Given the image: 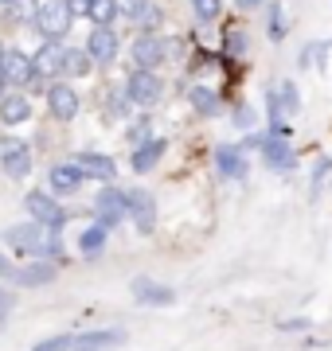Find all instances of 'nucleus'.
Here are the masks:
<instances>
[{
    "label": "nucleus",
    "instance_id": "f257e3e1",
    "mask_svg": "<svg viewBox=\"0 0 332 351\" xmlns=\"http://www.w3.org/2000/svg\"><path fill=\"white\" fill-rule=\"evenodd\" d=\"M0 242H4L12 254H24V258H51V262H63V258H67L63 234L51 230V226H39L36 219L4 226V239H0Z\"/></svg>",
    "mask_w": 332,
    "mask_h": 351
},
{
    "label": "nucleus",
    "instance_id": "f03ea898",
    "mask_svg": "<svg viewBox=\"0 0 332 351\" xmlns=\"http://www.w3.org/2000/svg\"><path fill=\"white\" fill-rule=\"evenodd\" d=\"M27 24H32V32L39 39H63L71 32V24H75V16H71V8L63 0H39V4H32Z\"/></svg>",
    "mask_w": 332,
    "mask_h": 351
},
{
    "label": "nucleus",
    "instance_id": "7ed1b4c3",
    "mask_svg": "<svg viewBox=\"0 0 332 351\" xmlns=\"http://www.w3.org/2000/svg\"><path fill=\"white\" fill-rule=\"evenodd\" d=\"M24 211H27V219H36L39 226H51V230H63L67 219H71V211L59 203V195H51L47 188H32L27 191L24 195Z\"/></svg>",
    "mask_w": 332,
    "mask_h": 351
},
{
    "label": "nucleus",
    "instance_id": "20e7f679",
    "mask_svg": "<svg viewBox=\"0 0 332 351\" xmlns=\"http://www.w3.org/2000/svg\"><path fill=\"white\" fill-rule=\"evenodd\" d=\"M121 90L129 94V101H133V106L149 110V106H156V101L165 98V78L156 75V71L129 66V75H126V82H121Z\"/></svg>",
    "mask_w": 332,
    "mask_h": 351
},
{
    "label": "nucleus",
    "instance_id": "39448f33",
    "mask_svg": "<svg viewBox=\"0 0 332 351\" xmlns=\"http://www.w3.org/2000/svg\"><path fill=\"white\" fill-rule=\"evenodd\" d=\"M0 71H4V78H8V86H20V90H43L39 82L43 78L36 75V66H32V55L20 47H4V55H0Z\"/></svg>",
    "mask_w": 332,
    "mask_h": 351
},
{
    "label": "nucleus",
    "instance_id": "423d86ee",
    "mask_svg": "<svg viewBox=\"0 0 332 351\" xmlns=\"http://www.w3.org/2000/svg\"><path fill=\"white\" fill-rule=\"evenodd\" d=\"M165 59H168V39H161V32H141L129 43V63L141 66V71H156Z\"/></svg>",
    "mask_w": 332,
    "mask_h": 351
},
{
    "label": "nucleus",
    "instance_id": "0eeeda50",
    "mask_svg": "<svg viewBox=\"0 0 332 351\" xmlns=\"http://www.w3.org/2000/svg\"><path fill=\"white\" fill-rule=\"evenodd\" d=\"M94 219H98L106 230L129 223L126 219V191L117 188V184H102V188H98V195H94Z\"/></svg>",
    "mask_w": 332,
    "mask_h": 351
},
{
    "label": "nucleus",
    "instance_id": "6e6552de",
    "mask_svg": "<svg viewBox=\"0 0 332 351\" xmlns=\"http://www.w3.org/2000/svg\"><path fill=\"white\" fill-rule=\"evenodd\" d=\"M126 219L137 226L141 234H153L156 230V195L145 188H129L126 191Z\"/></svg>",
    "mask_w": 332,
    "mask_h": 351
},
{
    "label": "nucleus",
    "instance_id": "1a4fd4ad",
    "mask_svg": "<svg viewBox=\"0 0 332 351\" xmlns=\"http://www.w3.org/2000/svg\"><path fill=\"white\" fill-rule=\"evenodd\" d=\"M78 110H82V98L71 86V78H59V82L47 86V113H51L55 121H75Z\"/></svg>",
    "mask_w": 332,
    "mask_h": 351
},
{
    "label": "nucleus",
    "instance_id": "9d476101",
    "mask_svg": "<svg viewBox=\"0 0 332 351\" xmlns=\"http://www.w3.org/2000/svg\"><path fill=\"white\" fill-rule=\"evenodd\" d=\"M55 277H59V262H51V258H32L27 265H12L8 281L20 289H43V285H51Z\"/></svg>",
    "mask_w": 332,
    "mask_h": 351
},
{
    "label": "nucleus",
    "instance_id": "9b49d317",
    "mask_svg": "<svg viewBox=\"0 0 332 351\" xmlns=\"http://www.w3.org/2000/svg\"><path fill=\"white\" fill-rule=\"evenodd\" d=\"M86 55L94 59V66H114L117 63V55H121V39H117L114 27H90V36H86Z\"/></svg>",
    "mask_w": 332,
    "mask_h": 351
},
{
    "label": "nucleus",
    "instance_id": "f8f14e48",
    "mask_svg": "<svg viewBox=\"0 0 332 351\" xmlns=\"http://www.w3.org/2000/svg\"><path fill=\"white\" fill-rule=\"evenodd\" d=\"M0 168H4V176H12V180L32 176V149H27L24 141L4 137L0 141Z\"/></svg>",
    "mask_w": 332,
    "mask_h": 351
},
{
    "label": "nucleus",
    "instance_id": "ddd939ff",
    "mask_svg": "<svg viewBox=\"0 0 332 351\" xmlns=\"http://www.w3.org/2000/svg\"><path fill=\"white\" fill-rule=\"evenodd\" d=\"M129 293H133V301L145 304V308H165V304H176V289L161 285V281H153V277H133Z\"/></svg>",
    "mask_w": 332,
    "mask_h": 351
},
{
    "label": "nucleus",
    "instance_id": "4468645a",
    "mask_svg": "<svg viewBox=\"0 0 332 351\" xmlns=\"http://www.w3.org/2000/svg\"><path fill=\"white\" fill-rule=\"evenodd\" d=\"M63 51L67 43L63 39H43L32 55V66H36L39 78H63Z\"/></svg>",
    "mask_w": 332,
    "mask_h": 351
},
{
    "label": "nucleus",
    "instance_id": "2eb2a0df",
    "mask_svg": "<svg viewBox=\"0 0 332 351\" xmlns=\"http://www.w3.org/2000/svg\"><path fill=\"white\" fill-rule=\"evenodd\" d=\"M126 343L121 328H94V332H78L71 339V351H117Z\"/></svg>",
    "mask_w": 332,
    "mask_h": 351
},
{
    "label": "nucleus",
    "instance_id": "dca6fc26",
    "mask_svg": "<svg viewBox=\"0 0 332 351\" xmlns=\"http://www.w3.org/2000/svg\"><path fill=\"white\" fill-rule=\"evenodd\" d=\"M258 152H262L266 168H274V172H294L297 168V152L289 149V137H274V133H266Z\"/></svg>",
    "mask_w": 332,
    "mask_h": 351
},
{
    "label": "nucleus",
    "instance_id": "f3484780",
    "mask_svg": "<svg viewBox=\"0 0 332 351\" xmlns=\"http://www.w3.org/2000/svg\"><path fill=\"white\" fill-rule=\"evenodd\" d=\"M82 168H78L75 160H59L51 164V172H47V191L51 195H75L78 188H82Z\"/></svg>",
    "mask_w": 332,
    "mask_h": 351
},
{
    "label": "nucleus",
    "instance_id": "a211bd4d",
    "mask_svg": "<svg viewBox=\"0 0 332 351\" xmlns=\"http://www.w3.org/2000/svg\"><path fill=\"white\" fill-rule=\"evenodd\" d=\"M165 149H168V141L165 137H149V141H141V145H133L129 149V168L137 176H149L161 164V156H165Z\"/></svg>",
    "mask_w": 332,
    "mask_h": 351
},
{
    "label": "nucleus",
    "instance_id": "6ab92c4d",
    "mask_svg": "<svg viewBox=\"0 0 332 351\" xmlns=\"http://www.w3.org/2000/svg\"><path fill=\"white\" fill-rule=\"evenodd\" d=\"M75 164L82 168L86 180H98V184H114L117 180V164H114V156H106V152H78Z\"/></svg>",
    "mask_w": 332,
    "mask_h": 351
},
{
    "label": "nucleus",
    "instance_id": "aec40b11",
    "mask_svg": "<svg viewBox=\"0 0 332 351\" xmlns=\"http://www.w3.org/2000/svg\"><path fill=\"white\" fill-rule=\"evenodd\" d=\"M215 168L223 180H243L246 176V156L239 145H219L215 149Z\"/></svg>",
    "mask_w": 332,
    "mask_h": 351
},
{
    "label": "nucleus",
    "instance_id": "412c9836",
    "mask_svg": "<svg viewBox=\"0 0 332 351\" xmlns=\"http://www.w3.org/2000/svg\"><path fill=\"white\" fill-rule=\"evenodd\" d=\"M32 121V101L24 94H4L0 98V125H24Z\"/></svg>",
    "mask_w": 332,
    "mask_h": 351
},
{
    "label": "nucleus",
    "instance_id": "4be33fe9",
    "mask_svg": "<svg viewBox=\"0 0 332 351\" xmlns=\"http://www.w3.org/2000/svg\"><path fill=\"white\" fill-rule=\"evenodd\" d=\"M106 242H110V230L94 219V223L78 234V254H82V258H98V254L106 250Z\"/></svg>",
    "mask_w": 332,
    "mask_h": 351
},
{
    "label": "nucleus",
    "instance_id": "5701e85b",
    "mask_svg": "<svg viewBox=\"0 0 332 351\" xmlns=\"http://www.w3.org/2000/svg\"><path fill=\"white\" fill-rule=\"evenodd\" d=\"M188 106H192L200 117H215L223 101H219V94L211 86H188Z\"/></svg>",
    "mask_w": 332,
    "mask_h": 351
},
{
    "label": "nucleus",
    "instance_id": "b1692460",
    "mask_svg": "<svg viewBox=\"0 0 332 351\" xmlns=\"http://www.w3.org/2000/svg\"><path fill=\"white\" fill-rule=\"evenodd\" d=\"M94 71V59L86 55V47H67L63 51V78H86Z\"/></svg>",
    "mask_w": 332,
    "mask_h": 351
},
{
    "label": "nucleus",
    "instance_id": "393cba45",
    "mask_svg": "<svg viewBox=\"0 0 332 351\" xmlns=\"http://www.w3.org/2000/svg\"><path fill=\"white\" fill-rule=\"evenodd\" d=\"M129 24L141 27V32H161V24H165V12H161V4L145 0L137 12H133V20H129Z\"/></svg>",
    "mask_w": 332,
    "mask_h": 351
},
{
    "label": "nucleus",
    "instance_id": "a878e982",
    "mask_svg": "<svg viewBox=\"0 0 332 351\" xmlns=\"http://www.w3.org/2000/svg\"><path fill=\"white\" fill-rule=\"evenodd\" d=\"M86 20L98 27H114L117 24V0H90Z\"/></svg>",
    "mask_w": 332,
    "mask_h": 351
},
{
    "label": "nucleus",
    "instance_id": "bb28decb",
    "mask_svg": "<svg viewBox=\"0 0 332 351\" xmlns=\"http://www.w3.org/2000/svg\"><path fill=\"white\" fill-rule=\"evenodd\" d=\"M266 20H270V39H274V43H281V39H285V8H281L278 0H266Z\"/></svg>",
    "mask_w": 332,
    "mask_h": 351
},
{
    "label": "nucleus",
    "instance_id": "cd10ccee",
    "mask_svg": "<svg viewBox=\"0 0 332 351\" xmlns=\"http://www.w3.org/2000/svg\"><path fill=\"white\" fill-rule=\"evenodd\" d=\"M149 137H153V117H149V113H141V117H133V121L126 125L129 149H133V145H141V141H149Z\"/></svg>",
    "mask_w": 332,
    "mask_h": 351
},
{
    "label": "nucleus",
    "instance_id": "c85d7f7f",
    "mask_svg": "<svg viewBox=\"0 0 332 351\" xmlns=\"http://www.w3.org/2000/svg\"><path fill=\"white\" fill-rule=\"evenodd\" d=\"M129 106H133V101H129L126 90L110 86V94H106V113H110V117H129Z\"/></svg>",
    "mask_w": 332,
    "mask_h": 351
},
{
    "label": "nucleus",
    "instance_id": "c756f323",
    "mask_svg": "<svg viewBox=\"0 0 332 351\" xmlns=\"http://www.w3.org/2000/svg\"><path fill=\"white\" fill-rule=\"evenodd\" d=\"M192 16L200 24H215L223 16V0H192Z\"/></svg>",
    "mask_w": 332,
    "mask_h": 351
},
{
    "label": "nucleus",
    "instance_id": "7c9ffc66",
    "mask_svg": "<svg viewBox=\"0 0 332 351\" xmlns=\"http://www.w3.org/2000/svg\"><path fill=\"white\" fill-rule=\"evenodd\" d=\"M278 98L281 106H285V117H294V113H301V94H297V82H278Z\"/></svg>",
    "mask_w": 332,
    "mask_h": 351
},
{
    "label": "nucleus",
    "instance_id": "2f4dec72",
    "mask_svg": "<svg viewBox=\"0 0 332 351\" xmlns=\"http://www.w3.org/2000/svg\"><path fill=\"white\" fill-rule=\"evenodd\" d=\"M324 55H329V39L305 43V51H301V66H324Z\"/></svg>",
    "mask_w": 332,
    "mask_h": 351
},
{
    "label": "nucleus",
    "instance_id": "473e14b6",
    "mask_svg": "<svg viewBox=\"0 0 332 351\" xmlns=\"http://www.w3.org/2000/svg\"><path fill=\"white\" fill-rule=\"evenodd\" d=\"M71 339H75V336H67V332H63V336H47V339H39L32 351H71Z\"/></svg>",
    "mask_w": 332,
    "mask_h": 351
},
{
    "label": "nucleus",
    "instance_id": "72a5a7b5",
    "mask_svg": "<svg viewBox=\"0 0 332 351\" xmlns=\"http://www.w3.org/2000/svg\"><path fill=\"white\" fill-rule=\"evenodd\" d=\"M313 320L309 316H289V320H278V332H309Z\"/></svg>",
    "mask_w": 332,
    "mask_h": 351
},
{
    "label": "nucleus",
    "instance_id": "f704fd0d",
    "mask_svg": "<svg viewBox=\"0 0 332 351\" xmlns=\"http://www.w3.org/2000/svg\"><path fill=\"white\" fill-rule=\"evenodd\" d=\"M239 129H254V110L250 106H235V117H230Z\"/></svg>",
    "mask_w": 332,
    "mask_h": 351
},
{
    "label": "nucleus",
    "instance_id": "c9c22d12",
    "mask_svg": "<svg viewBox=\"0 0 332 351\" xmlns=\"http://www.w3.org/2000/svg\"><path fill=\"white\" fill-rule=\"evenodd\" d=\"M243 47H246V39H243V32H230V39H227V47H223V55H243Z\"/></svg>",
    "mask_w": 332,
    "mask_h": 351
},
{
    "label": "nucleus",
    "instance_id": "e433bc0d",
    "mask_svg": "<svg viewBox=\"0 0 332 351\" xmlns=\"http://www.w3.org/2000/svg\"><path fill=\"white\" fill-rule=\"evenodd\" d=\"M329 172H332V160H329V156H324V160L317 164V172H313V195H317V188H320V180H324V176H329Z\"/></svg>",
    "mask_w": 332,
    "mask_h": 351
},
{
    "label": "nucleus",
    "instance_id": "4c0bfd02",
    "mask_svg": "<svg viewBox=\"0 0 332 351\" xmlns=\"http://www.w3.org/2000/svg\"><path fill=\"white\" fill-rule=\"evenodd\" d=\"M8 316H12V297H8V293L0 289V328L8 324Z\"/></svg>",
    "mask_w": 332,
    "mask_h": 351
},
{
    "label": "nucleus",
    "instance_id": "58836bf2",
    "mask_svg": "<svg viewBox=\"0 0 332 351\" xmlns=\"http://www.w3.org/2000/svg\"><path fill=\"white\" fill-rule=\"evenodd\" d=\"M63 4L71 8V16H75V20H78V16H86V8H90V0H63Z\"/></svg>",
    "mask_w": 332,
    "mask_h": 351
},
{
    "label": "nucleus",
    "instance_id": "ea45409f",
    "mask_svg": "<svg viewBox=\"0 0 332 351\" xmlns=\"http://www.w3.org/2000/svg\"><path fill=\"white\" fill-rule=\"evenodd\" d=\"M262 4H266V0H235L239 12H254V8H262Z\"/></svg>",
    "mask_w": 332,
    "mask_h": 351
},
{
    "label": "nucleus",
    "instance_id": "a19ab883",
    "mask_svg": "<svg viewBox=\"0 0 332 351\" xmlns=\"http://www.w3.org/2000/svg\"><path fill=\"white\" fill-rule=\"evenodd\" d=\"M8 274H12V262H8V254H0V277L8 281Z\"/></svg>",
    "mask_w": 332,
    "mask_h": 351
},
{
    "label": "nucleus",
    "instance_id": "79ce46f5",
    "mask_svg": "<svg viewBox=\"0 0 332 351\" xmlns=\"http://www.w3.org/2000/svg\"><path fill=\"white\" fill-rule=\"evenodd\" d=\"M8 94V78H4V71H0V98Z\"/></svg>",
    "mask_w": 332,
    "mask_h": 351
},
{
    "label": "nucleus",
    "instance_id": "37998d69",
    "mask_svg": "<svg viewBox=\"0 0 332 351\" xmlns=\"http://www.w3.org/2000/svg\"><path fill=\"white\" fill-rule=\"evenodd\" d=\"M0 55H4V39H0Z\"/></svg>",
    "mask_w": 332,
    "mask_h": 351
},
{
    "label": "nucleus",
    "instance_id": "c03bdc74",
    "mask_svg": "<svg viewBox=\"0 0 332 351\" xmlns=\"http://www.w3.org/2000/svg\"><path fill=\"white\" fill-rule=\"evenodd\" d=\"M0 4H8V0H0Z\"/></svg>",
    "mask_w": 332,
    "mask_h": 351
},
{
    "label": "nucleus",
    "instance_id": "a18cd8bd",
    "mask_svg": "<svg viewBox=\"0 0 332 351\" xmlns=\"http://www.w3.org/2000/svg\"><path fill=\"white\" fill-rule=\"evenodd\" d=\"M32 4H39V0H32Z\"/></svg>",
    "mask_w": 332,
    "mask_h": 351
}]
</instances>
